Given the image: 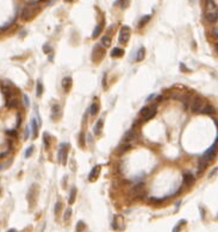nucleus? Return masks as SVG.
I'll list each match as a JSON object with an SVG mask.
<instances>
[{
	"instance_id": "nucleus-1",
	"label": "nucleus",
	"mask_w": 218,
	"mask_h": 232,
	"mask_svg": "<svg viewBox=\"0 0 218 232\" xmlns=\"http://www.w3.org/2000/svg\"><path fill=\"white\" fill-rule=\"evenodd\" d=\"M39 10H41V6H39L37 2H35V1H29L26 6L22 10V12H20V18H22L23 20L27 22V20H30V19H32V18L35 17Z\"/></svg>"
},
{
	"instance_id": "nucleus-2",
	"label": "nucleus",
	"mask_w": 218,
	"mask_h": 232,
	"mask_svg": "<svg viewBox=\"0 0 218 232\" xmlns=\"http://www.w3.org/2000/svg\"><path fill=\"white\" fill-rule=\"evenodd\" d=\"M216 151H217V138H216L215 143L212 144V146H210L209 149L205 151V154L201 156L199 162V171H201V169L203 170L205 169V167L208 166V163H209L210 161L213 160V157L216 156Z\"/></svg>"
},
{
	"instance_id": "nucleus-3",
	"label": "nucleus",
	"mask_w": 218,
	"mask_h": 232,
	"mask_svg": "<svg viewBox=\"0 0 218 232\" xmlns=\"http://www.w3.org/2000/svg\"><path fill=\"white\" fill-rule=\"evenodd\" d=\"M38 192H39V187L37 183H34L30 189H29V193H27V201L30 204V207H35L37 201V198H38Z\"/></svg>"
},
{
	"instance_id": "nucleus-4",
	"label": "nucleus",
	"mask_w": 218,
	"mask_h": 232,
	"mask_svg": "<svg viewBox=\"0 0 218 232\" xmlns=\"http://www.w3.org/2000/svg\"><path fill=\"white\" fill-rule=\"evenodd\" d=\"M130 36H131V29L127 25H123L120 27V31H119V36H118V41L119 43L122 44H127L130 39Z\"/></svg>"
},
{
	"instance_id": "nucleus-5",
	"label": "nucleus",
	"mask_w": 218,
	"mask_h": 232,
	"mask_svg": "<svg viewBox=\"0 0 218 232\" xmlns=\"http://www.w3.org/2000/svg\"><path fill=\"white\" fill-rule=\"evenodd\" d=\"M68 152H69V144H67V143L60 144V149H59V161H60L63 166L67 164Z\"/></svg>"
},
{
	"instance_id": "nucleus-6",
	"label": "nucleus",
	"mask_w": 218,
	"mask_h": 232,
	"mask_svg": "<svg viewBox=\"0 0 218 232\" xmlns=\"http://www.w3.org/2000/svg\"><path fill=\"white\" fill-rule=\"evenodd\" d=\"M105 54H106V51L101 45H95L94 49H93V53H92L93 62H100L105 57Z\"/></svg>"
},
{
	"instance_id": "nucleus-7",
	"label": "nucleus",
	"mask_w": 218,
	"mask_h": 232,
	"mask_svg": "<svg viewBox=\"0 0 218 232\" xmlns=\"http://www.w3.org/2000/svg\"><path fill=\"white\" fill-rule=\"evenodd\" d=\"M139 114L143 117L145 120H149V119H151V118H153V117L156 114V106H155V105H153V106H145V107H143V108L141 110Z\"/></svg>"
},
{
	"instance_id": "nucleus-8",
	"label": "nucleus",
	"mask_w": 218,
	"mask_h": 232,
	"mask_svg": "<svg viewBox=\"0 0 218 232\" xmlns=\"http://www.w3.org/2000/svg\"><path fill=\"white\" fill-rule=\"evenodd\" d=\"M112 227L116 230V231H124L125 229V223H124V218L123 215H116L115 219H113V223H112Z\"/></svg>"
},
{
	"instance_id": "nucleus-9",
	"label": "nucleus",
	"mask_w": 218,
	"mask_h": 232,
	"mask_svg": "<svg viewBox=\"0 0 218 232\" xmlns=\"http://www.w3.org/2000/svg\"><path fill=\"white\" fill-rule=\"evenodd\" d=\"M203 107H204V100L200 98V97L194 98V100H193V102H192L191 105L192 112L193 113H200L201 110H203Z\"/></svg>"
},
{
	"instance_id": "nucleus-10",
	"label": "nucleus",
	"mask_w": 218,
	"mask_h": 232,
	"mask_svg": "<svg viewBox=\"0 0 218 232\" xmlns=\"http://www.w3.org/2000/svg\"><path fill=\"white\" fill-rule=\"evenodd\" d=\"M60 116H61V105L60 104H54L53 107H51V119L56 122L60 119Z\"/></svg>"
},
{
	"instance_id": "nucleus-11",
	"label": "nucleus",
	"mask_w": 218,
	"mask_h": 232,
	"mask_svg": "<svg viewBox=\"0 0 218 232\" xmlns=\"http://www.w3.org/2000/svg\"><path fill=\"white\" fill-rule=\"evenodd\" d=\"M100 170H101V166H95V167H93L91 170V173L88 174V181L94 182L97 178H99Z\"/></svg>"
},
{
	"instance_id": "nucleus-12",
	"label": "nucleus",
	"mask_w": 218,
	"mask_h": 232,
	"mask_svg": "<svg viewBox=\"0 0 218 232\" xmlns=\"http://www.w3.org/2000/svg\"><path fill=\"white\" fill-rule=\"evenodd\" d=\"M131 193L136 196L143 195V194H144V183H143V182L137 183L136 186H134V188L131 189Z\"/></svg>"
},
{
	"instance_id": "nucleus-13",
	"label": "nucleus",
	"mask_w": 218,
	"mask_h": 232,
	"mask_svg": "<svg viewBox=\"0 0 218 232\" xmlns=\"http://www.w3.org/2000/svg\"><path fill=\"white\" fill-rule=\"evenodd\" d=\"M182 180H184V183H185L186 186H192V185L194 183V180H196V178H194L192 173L186 171V173L182 174Z\"/></svg>"
},
{
	"instance_id": "nucleus-14",
	"label": "nucleus",
	"mask_w": 218,
	"mask_h": 232,
	"mask_svg": "<svg viewBox=\"0 0 218 232\" xmlns=\"http://www.w3.org/2000/svg\"><path fill=\"white\" fill-rule=\"evenodd\" d=\"M217 12L216 11H209V12H206V14H205V19H206V22H209V23H217Z\"/></svg>"
},
{
	"instance_id": "nucleus-15",
	"label": "nucleus",
	"mask_w": 218,
	"mask_h": 232,
	"mask_svg": "<svg viewBox=\"0 0 218 232\" xmlns=\"http://www.w3.org/2000/svg\"><path fill=\"white\" fill-rule=\"evenodd\" d=\"M72 85H73V80L71 76H66L62 79V87L66 92H68L69 89L72 88Z\"/></svg>"
},
{
	"instance_id": "nucleus-16",
	"label": "nucleus",
	"mask_w": 218,
	"mask_h": 232,
	"mask_svg": "<svg viewBox=\"0 0 218 232\" xmlns=\"http://www.w3.org/2000/svg\"><path fill=\"white\" fill-rule=\"evenodd\" d=\"M104 25H105V23L101 22V23H99L97 26L94 27V30H93V32H92V38H97V37L101 34V31H103V29H104Z\"/></svg>"
},
{
	"instance_id": "nucleus-17",
	"label": "nucleus",
	"mask_w": 218,
	"mask_h": 232,
	"mask_svg": "<svg viewBox=\"0 0 218 232\" xmlns=\"http://www.w3.org/2000/svg\"><path fill=\"white\" fill-rule=\"evenodd\" d=\"M31 131H32V137L37 138V136H38V123H37L36 118L31 119Z\"/></svg>"
},
{
	"instance_id": "nucleus-18",
	"label": "nucleus",
	"mask_w": 218,
	"mask_h": 232,
	"mask_svg": "<svg viewBox=\"0 0 218 232\" xmlns=\"http://www.w3.org/2000/svg\"><path fill=\"white\" fill-rule=\"evenodd\" d=\"M103 126H104V119L100 118V119H98V122L95 123V125H94V134H97V136L101 134V131H103Z\"/></svg>"
},
{
	"instance_id": "nucleus-19",
	"label": "nucleus",
	"mask_w": 218,
	"mask_h": 232,
	"mask_svg": "<svg viewBox=\"0 0 218 232\" xmlns=\"http://www.w3.org/2000/svg\"><path fill=\"white\" fill-rule=\"evenodd\" d=\"M215 112H216V110H215V107L212 106V105H204L203 110H201V113H204V114H210V116L215 114Z\"/></svg>"
},
{
	"instance_id": "nucleus-20",
	"label": "nucleus",
	"mask_w": 218,
	"mask_h": 232,
	"mask_svg": "<svg viewBox=\"0 0 218 232\" xmlns=\"http://www.w3.org/2000/svg\"><path fill=\"white\" fill-rule=\"evenodd\" d=\"M124 55V50L122 49V48H113L112 50H111V57H117V58H119V57H122Z\"/></svg>"
},
{
	"instance_id": "nucleus-21",
	"label": "nucleus",
	"mask_w": 218,
	"mask_h": 232,
	"mask_svg": "<svg viewBox=\"0 0 218 232\" xmlns=\"http://www.w3.org/2000/svg\"><path fill=\"white\" fill-rule=\"evenodd\" d=\"M145 57V49L142 46V48H139L138 49V51H137V55H136V61L137 62H141V61H143Z\"/></svg>"
},
{
	"instance_id": "nucleus-22",
	"label": "nucleus",
	"mask_w": 218,
	"mask_h": 232,
	"mask_svg": "<svg viewBox=\"0 0 218 232\" xmlns=\"http://www.w3.org/2000/svg\"><path fill=\"white\" fill-rule=\"evenodd\" d=\"M75 198H76V188L72 187L71 193H69V198H68V204L69 205H73L75 202Z\"/></svg>"
},
{
	"instance_id": "nucleus-23",
	"label": "nucleus",
	"mask_w": 218,
	"mask_h": 232,
	"mask_svg": "<svg viewBox=\"0 0 218 232\" xmlns=\"http://www.w3.org/2000/svg\"><path fill=\"white\" fill-rule=\"evenodd\" d=\"M98 112H99V104L98 102H93L91 107H90V114L95 116V114H98Z\"/></svg>"
},
{
	"instance_id": "nucleus-24",
	"label": "nucleus",
	"mask_w": 218,
	"mask_h": 232,
	"mask_svg": "<svg viewBox=\"0 0 218 232\" xmlns=\"http://www.w3.org/2000/svg\"><path fill=\"white\" fill-rule=\"evenodd\" d=\"M101 45L104 46V48H109L110 45H111V36H103V38H101Z\"/></svg>"
},
{
	"instance_id": "nucleus-25",
	"label": "nucleus",
	"mask_w": 218,
	"mask_h": 232,
	"mask_svg": "<svg viewBox=\"0 0 218 232\" xmlns=\"http://www.w3.org/2000/svg\"><path fill=\"white\" fill-rule=\"evenodd\" d=\"M135 136H136V134H135L134 130L127 131V134H125V136H124V142H130V141L135 139Z\"/></svg>"
},
{
	"instance_id": "nucleus-26",
	"label": "nucleus",
	"mask_w": 218,
	"mask_h": 232,
	"mask_svg": "<svg viewBox=\"0 0 218 232\" xmlns=\"http://www.w3.org/2000/svg\"><path fill=\"white\" fill-rule=\"evenodd\" d=\"M205 2H206V10H209V11H216L217 5H216L215 0H205Z\"/></svg>"
},
{
	"instance_id": "nucleus-27",
	"label": "nucleus",
	"mask_w": 218,
	"mask_h": 232,
	"mask_svg": "<svg viewBox=\"0 0 218 232\" xmlns=\"http://www.w3.org/2000/svg\"><path fill=\"white\" fill-rule=\"evenodd\" d=\"M42 93H43V85H42V82L38 80L36 82V95L37 98H39L41 95H42Z\"/></svg>"
},
{
	"instance_id": "nucleus-28",
	"label": "nucleus",
	"mask_w": 218,
	"mask_h": 232,
	"mask_svg": "<svg viewBox=\"0 0 218 232\" xmlns=\"http://www.w3.org/2000/svg\"><path fill=\"white\" fill-rule=\"evenodd\" d=\"M151 19V16L150 14H147V16H144V17L141 18V20H139V23H138V27H143Z\"/></svg>"
},
{
	"instance_id": "nucleus-29",
	"label": "nucleus",
	"mask_w": 218,
	"mask_h": 232,
	"mask_svg": "<svg viewBox=\"0 0 218 232\" xmlns=\"http://www.w3.org/2000/svg\"><path fill=\"white\" fill-rule=\"evenodd\" d=\"M186 223H187V222H186L185 219H181V220H179V223H178L176 225H175V226H174V227H173V231L172 232H179L180 230H181L182 226H184V225H186Z\"/></svg>"
},
{
	"instance_id": "nucleus-30",
	"label": "nucleus",
	"mask_w": 218,
	"mask_h": 232,
	"mask_svg": "<svg viewBox=\"0 0 218 232\" xmlns=\"http://www.w3.org/2000/svg\"><path fill=\"white\" fill-rule=\"evenodd\" d=\"M43 143H44V148L49 149V146H50V136H49L48 132L43 134Z\"/></svg>"
},
{
	"instance_id": "nucleus-31",
	"label": "nucleus",
	"mask_w": 218,
	"mask_h": 232,
	"mask_svg": "<svg viewBox=\"0 0 218 232\" xmlns=\"http://www.w3.org/2000/svg\"><path fill=\"white\" fill-rule=\"evenodd\" d=\"M18 105V101H17V99L16 98H10L6 100V106L7 107H16Z\"/></svg>"
},
{
	"instance_id": "nucleus-32",
	"label": "nucleus",
	"mask_w": 218,
	"mask_h": 232,
	"mask_svg": "<svg viewBox=\"0 0 218 232\" xmlns=\"http://www.w3.org/2000/svg\"><path fill=\"white\" fill-rule=\"evenodd\" d=\"M71 217H72V208H67L66 212H64L63 220L64 222H68V220L71 219Z\"/></svg>"
},
{
	"instance_id": "nucleus-33",
	"label": "nucleus",
	"mask_w": 218,
	"mask_h": 232,
	"mask_svg": "<svg viewBox=\"0 0 218 232\" xmlns=\"http://www.w3.org/2000/svg\"><path fill=\"white\" fill-rule=\"evenodd\" d=\"M85 229H86V224L83 223L82 220H80L79 223L76 224V231L78 232H82Z\"/></svg>"
},
{
	"instance_id": "nucleus-34",
	"label": "nucleus",
	"mask_w": 218,
	"mask_h": 232,
	"mask_svg": "<svg viewBox=\"0 0 218 232\" xmlns=\"http://www.w3.org/2000/svg\"><path fill=\"white\" fill-rule=\"evenodd\" d=\"M34 150H35V146H34V145L29 146L26 150H25V154H24V155H25V158H29V157L31 156V154L34 152Z\"/></svg>"
},
{
	"instance_id": "nucleus-35",
	"label": "nucleus",
	"mask_w": 218,
	"mask_h": 232,
	"mask_svg": "<svg viewBox=\"0 0 218 232\" xmlns=\"http://www.w3.org/2000/svg\"><path fill=\"white\" fill-rule=\"evenodd\" d=\"M61 207H62V204H61V201H57V202L55 204V207H54V212H55V214H57L59 212H60Z\"/></svg>"
},
{
	"instance_id": "nucleus-36",
	"label": "nucleus",
	"mask_w": 218,
	"mask_h": 232,
	"mask_svg": "<svg viewBox=\"0 0 218 232\" xmlns=\"http://www.w3.org/2000/svg\"><path fill=\"white\" fill-rule=\"evenodd\" d=\"M43 51H44L46 54H49L50 51H51V48H50L48 44H44L43 45Z\"/></svg>"
},
{
	"instance_id": "nucleus-37",
	"label": "nucleus",
	"mask_w": 218,
	"mask_h": 232,
	"mask_svg": "<svg viewBox=\"0 0 218 232\" xmlns=\"http://www.w3.org/2000/svg\"><path fill=\"white\" fill-rule=\"evenodd\" d=\"M217 31H218V29H217V27H215V29L212 30V32H211V34L213 35V38H215L216 41H217V38H218V34H217Z\"/></svg>"
},
{
	"instance_id": "nucleus-38",
	"label": "nucleus",
	"mask_w": 218,
	"mask_h": 232,
	"mask_svg": "<svg viewBox=\"0 0 218 232\" xmlns=\"http://www.w3.org/2000/svg\"><path fill=\"white\" fill-rule=\"evenodd\" d=\"M83 137H85V136H83V134L81 132V134H80V145H81V146H83V145H85V142H83Z\"/></svg>"
},
{
	"instance_id": "nucleus-39",
	"label": "nucleus",
	"mask_w": 218,
	"mask_h": 232,
	"mask_svg": "<svg viewBox=\"0 0 218 232\" xmlns=\"http://www.w3.org/2000/svg\"><path fill=\"white\" fill-rule=\"evenodd\" d=\"M24 101H25V105H29V98H27V95L26 94H24Z\"/></svg>"
},
{
	"instance_id": "nucleus-40",
	"label": "nucleus",
	"mask_w": 218,
	"mask_h": 232,
	"mask_svg": "<svg viewBox=\"0 0 218 232\" xmlns=\"http://www.w3.org/2000/svg\"><path fill=\"white\" fill-rule=\"evenodd\" d=\"M7 134H13V137H14V136L17 134V132H16L14 130H10V131H7Z\"/></svg>"
},
{
	"instance_id": "nucleus-41",
	"label": "nucleus",
	"mask_w": 218,
	"mask_h": 232,
	"mask_svg": "<svg viewBox=\"0 0 218 232\" xmlns=\"http://www.w3.org/2000/svg\"><path fill=\"white\" fill-rule=\"evenodd\" d=\"M122 1H123V0H116V2H115V5H119V6H120V4H122Z\"/></svg>"
},
{
	"instance_id": "nucleus-42",
	"label": "nucleus",
	"mask_w": 218,
	"mask_h": 232,
	"mask_svg": "<svg viewBox=\"0 0 218 232\" xmlns=\"http://www.w3.org/2000/svg\"><path fill=\"white\" fill-rule=\"evenodd\" d=\"M25 138H29V127H26V131H25Z\"/></svg>"
},
{
	"instance_id": "nucleus-43",
	"label": "nucleus",
	"mask_w": 218,
	"mask_h": 232,
	"mask_svg": "<svg viewBox=\"0 0 218 232\" xmlns=\"http://www.w3.org/2000/svg\"><path fill=\"white\" fill-rule=\"evenodd\" d=\"M44 1H48V0H35V2L39 4V2H44Z\"/></svg>"
},
{
	"instance_id": "nucleus-44",
	"label": "nucleus",
	"mask_w": 218,
	"mask_h": 232,
	"mask_svg": "<svg viewBox=\"0 0 218 232\" xmlns=\"http://www.w3.org/2000/svg\"><path fill=\"white\" fill-rule=\"evenodd\" d=\"M7 232H17V230H16V229H11V230H9Z\"/></svg>"
},
{
	"instance_id": "nucleus-45",
	"label": "nucleus",
	"mask_w": 218,
	"mask_h": 232,
	"mask_svg": "<svg viewBox=\"0 0 218 232\" xmlns=\"http://www.w3.org/2000/svg\"><path fill=\"white\" fill-rule=\"evenodd\" d=\"M73 0H64V2H72Z\"/></svg>"
}]
</instances>
